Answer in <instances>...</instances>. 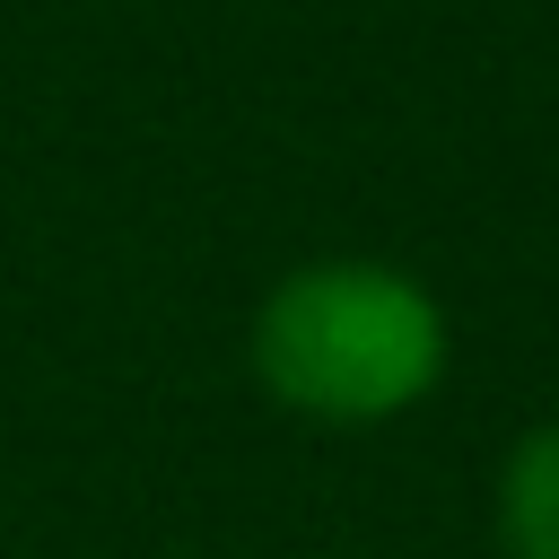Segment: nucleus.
Returning a JSON list of instances; mask_svg holds the SVG:
<instances>
[{"label":"nucleus","mask_w":559,"mask_h":559,"mask_svg":"<svg viewBox=\"0 0 559 559\" xmlns=\"http://www.w3.org/2000/svg\"><path fill=\"white\" fill-rule=\"evenodd\" d=\"M445 306L428 297V280L376 253H323L280 271L245 332L253 384L314 428H384L419 411L445 384Z\"/></svg>","instance_id":"f257e3e1"},{"label":"nucleus","mask_w":559,"mask_h":559,"mask_svg":"<svg viewBox=\"0 0 559 559\" xmlns=\"http://www.w3.org/2000/svg\"><path fill=\"white\" fill-rule=\"evenodd\" d=\"M489 524H498L507 559H559V411L507 445L498 489H489Z\"/></svg>","instance_id":"f03ea898"}]
</instances>
